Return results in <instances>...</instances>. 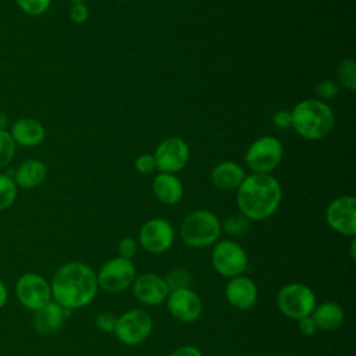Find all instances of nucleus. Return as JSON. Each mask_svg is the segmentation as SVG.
I'll list each match as a JSON object with an SVG mask.
<instances>
[{
  "label": "nucleus",
  "instance_id": "obj_15",
  "mask_svg": "<svg viewBox=\"0 0 356 356\" xmlns=\"http://www.w3.org/2000/svg\"><path fill=\"white\" fill-rule=\"evenodd\" d=\"M134 296L146 306H157L167 300L170 288L164 280L153 273L138 275L132 282Z\"/></svg>",
  "mask_w": 356,
  "mask_h": 356
},
{
  "label": "nucleus",
  "instance_id": "obj_36",
  "mask_svg": "<svg viewBox=\"0 0 356 356\" xmlns=\"http://www.w3.org/2000/svg\"><path fill=\"white\" fill-rule=\"evenodd\" d=\"M170 356H203V353L193 345H184L172 350Z\"/></svg>",
  "mask_w": 356,
  "mask_h": 356
},
{
  "label": "nucleus",
  "instance_id": "obj_26",
  "mask_svg": "<svg viewBox=\"0 0 356 356\" xmlns=\"http://www.w3.org/2000/svg\"><path fill=\"white\" fill-rule=\"evenodd\" d=\"M15 154V143L6 129H0V168H4Z\"/></svg>",
  "mask_w": 356,
  "mask_h": 356
},
{
  "label": "nucleus",
  "instance_id": "obj_1",
  "mask_svg": "<svg viewBox=\"0 0 356 356\" xmlns=\"http://www.w3.org/2000/svg\"><path fill=\"white\" fill-rule=\"evenodd\" d=\"M51 299L67 310L88 306L96 296L99 285L93 268L81 261L61 266L50 282Z\"/></svg>",
  "mask_w": 356,
  "mask_h": 356
},
{
  "label": "nucleus",
  "instance_id": "obj_18",
  "mask_svg": "<svg viewBox=\"0 0 356 356\" xmlns=\"http://www.w3.org/2000/svg\"><path fill=\"white\" fill-rule=\"evenodd\" d=\"M10 135L15 145L32 147L43 142L46 136L44 127L35 118L24 117L17 120L10 129Z\"/></svg>",
  "mask_w": 356,
  "mask_h": 356
},
{
  "label": "nucleus",
  "instance_id": "obj_28",
  "mask_svg": "<svg viewBox=\"0 0 356 356\" xmlns=\"http://www.w3.org/2000/svg\"><path fill=\"white\" fill-rule=\"evenodd\" d=\"M18 7L28 15L36 17L43 14L49 7L51 0H15Z\"/></svg>",
  "mask_w": 356,
  "mask_h": 356
},
{
  "label": "nucleus",
  "instance_id": "obj_3",
  "mask_svg": "<svg viewBox=\"0 0 356 356\" xmlns=\"http://www.w3.org/2000/svg\"><path fill=\"white\" fill-rule=\"evenodd\" d=\"M335 125L334 111L318 99H305L291 111V127L307 140L327 138Z\"/></svg>",
  "mask_w": 356,
  "mask_h": 356
},
{
  "label": "nucleus",
  "instance_id": "obj_19",
  "mask_svg": "<svg viewBox=\"0 0 356 356\" xmlns=\"http://www.w3.org/2000/svg\"><path fill=\"white\" fill-rule=\"evenodd\" d=\"M152 191L156 199L167 206L177 204L184 196V185L175 174L159 172L152 182Z\"/></svg>",
  "mask_w": 356,
  "mask_h": 356
},
{
  "label": "nucleus",
  "instance_id": "obj_17",
  "mask_svg": "<svg viewBox=\"0 0 356 356\" xmlns=\"http://www.w3.org/2000/svg\"><path fill=\"white\" fill-rule=\"evenodd\" d=\"M68 312L71 310L64 309L56 302H49L33 314L32 323L35 331L40 335H51L57 332L63 327L67 316L70 314Z\"/></svg>",
  "mask_w": 356,
  "mask_h": 356
},
{
  "label": "nucleus",
  "instance_id": "obj_35",
  "mask_svg": "<svg viewBox=\"0 0 356 356\" xmlns=\"http://www.w3.org/2000/svg\"><path fill=\"white\" fill-rule=\"evenodd\" d=\"M298 327H299L300 332L305 334V335H313L317 331V327H316V324H314V321H313L310 314L299 318L298 320Z\"/></svg>",
  "mask_w": 356,
  "mask_h": 356
},
{
  "label": "nucleus",
  "instance_id": "obj_20",
  "mask_svg": "<svg viewBox=\"0 0 356 356\" xmlns=\"http://www.w3.org/2000/svg\"><path fill=\"white\" fill-rule=\"evenodd\" d=\"M245 170L235 161L227 160L218 163L210 174L211 184L221 191H234L245 179Z\"/></svg>",
  "mask_w": 356,
  "mask_h": 356
},
{
  "label": "nucleus",
  "instance_id": "obj_7",
  "mask_svg": "<svg viewBox=\"0 0 356 356\" xmlns=\"http://www.w3.org/2000/svg\"><path fill=\"white\" fill-rule=\"evenodd\" d=\"M211 264L217 274L225 278L242 275L249 266L245 249L232 239L216 242L211 252Z\"/></svg>",
  "mask_w": 356,
  "mask_h": 356
},
{
  "label": "nucleus",
  "instance_id": "obj_2",
  "mask_svg": "<svg viewBox=\"0 0 356 356\" xmlns=\"http://www.w3.org/2000/svg\"><path fill=\"white\" fill-rule=\"evenodd\" d=\"M282 189L271 174L246 175L236 189V203L241 214L250 221H263L280 207Z\"/></svg>",
  "mask_w": 356,
  "mask_h": 356
},
{
  "label": "nucleus",
  "instance_id": "obj_13",
  "mask_svg": "<svg viewBox=\"0 0 356 356\" xmlns=\"http://www.w3.org/2000/svg\"><path fill=\"white\" fill-rule=\"evenodd\" d=\"M174 242V228L165 218L147 220L139 229V245L152 254L167 252Z\"/></svg>",
  "mask_w": 356,
  "mask_h": 356
},
{
  "label": "nucleus",
  "instance_id": "obj_40",
  "mask_svg": "<svg viewBox=\"0 0 356 356\" xmlns=\"http://www.w3.org/2000/svg\"><path fill=\"white\" fill-rule=\"evenodd\" d=\"M115 1H128V0H115Z\"/></svg>",
  "mask_w": 356,
  "mask_h": 356
},
{
  "label": "nucleus",
  "instance_id": "obj_31",
  "mask_svg": "<svg viewBox=\"0 0 356 356\" xmlns=\"http://www.w3.org/2000/svg\"><path fill=\"white\" fill-rule=\"evenodd\" d=\"M135 168L140 174H150L156 170L154 156L150 153H142L135 159Z\"/></svg>",
  "mask_w": 356,
  "mask_h": 356
},
{
  "label": "nucleus",
  "instance_id": "obj_33",
  "mask_svg": "<svg viewBox=\"0 0 356 356\" xmlns=\"http://www.w3.org/2000/svg\"><path fill=\"white\" fill-rule=\"evenodd\" d=\"M70 18L75 24H83L89 18V8L85 3H72L70 8Z\"/></svg>",
  "mask_w": 356,
  "mask_h": 356
},
{
  "label": "nucleus",
  "instance_id": "obj_30",
  "mask_svg": "<svg viewBox=\"0 0 356 356\" xmlns=\"http://www.w3.org/2000/svg\"><path fill=\"white\" fill-rule=\"evenodd\" d=\"M117 250H118V256H120V257L132 260V257H134V256L136 254V252H138V242H136L134 238H131V236H125V238H122V239L118 242Z\"/></svg>",
  "mask_w": 356,
  "mask_h": 356
},
{
  "label": "nucleus",
  "instance_id": "obj_27",
  "mask_svg": "<svg viewBox=\"0 0 356 356\" xmlns=\"http://www.w3.org/2000/svg\"><path fill=\"white\" fill-rule=\"evenodd\" d=\"M165 282L170 291L179 289V288H189L191 286V274L182 268H174L165 275Z\"/></svg>",
  "mask_w": 356,
  "mask_h": 356
},
{
  "label": "nucleus",
  "instance_id": "obj_5",
  "mask_svg": "<svg viewBox=\"0 0 356 356\" xmlns=\"http://www.w3.org/2000/svg\"><path fill=\"white\" fill-rule=\"evenodd\" d=\"M282 143L273 135L257 138L245 153L246 165L256 174H270L282 161Z\"/></svg>",
  "mask_w": 356,
  "mask_h": 356
},
{
  "label": "nucleus",
  "instance_id": "obj_6",
  "mask_svg": "<svg viewBox=\"0 0 356 356\" xmlns=\"http://www.w3.org/2000/svg\"><path fill=\"white\" fill-rule=\"evenodd\" d=\"M277 306L284 316L299 320L312 314L316 307V295L310 286L300 282H291L278 291Z\"/></svg>",
  "mask_w": 356,
  "mask_h": 356
},
{
  "label": "nucleus",
  "instance_id": "obj_23",
  "mask_svg": "<svg viewBox=\"0 0 356 356\" xmlns=\"http://www.w3.org/2000/svg\"><path fill=\"white\" fill-rule=\"evenodd\" d=\"M337 78V83L339 85V88H343L349 92L356 90V64L352 57L341 61V64L338 65Z\"/></svg>",
  "mask_w": 356,
  "mask_h": 356
},
{
  "label": "nucleus",
  "instance_id": "obj_32",
  "mask_svg": "<svg viewBox=\"0 0 356 356\" xmlns=\"http://www.w3.org/2000/svg\"><path fill=\"white\" fill-rule=\"evenodd\" d=\"M115 323H117V317L113 313L104 312L96 316L95 318V324L96 327L103 331V332H114L115 328Z\"/></svg>",
  "mask_w": 356,
  "mask_h": 356
},
{
  "label": "nucleus",
  "instance_id": "obj_29",
  "mask_svg": "<svg viewBox=\"0 0 356 356\" xmlns=\"http://www.w3.org/2000/svg\"><path fill=\"white\" fill-rule=\"evenodd\" d=\"M339 93V85L332 79H324L317 83L316 86V95L318 100H328L335 97Z\"/></svg>",
  "mask_w": 356,
  "mask_h": 356
},
{
  "label": "nucleus",
  "instance_id": "obj_37",
  "mask_svg": "<svg viewBox=\"0 0 356 356\" xmlns=\"http://www.w3.org/2000/svg\"><path fill=\"white\" fill-rule=\"evenodd\" d=\"M7 298H8L7 288H6L4 282L0 280V309H1V307H4V305L7 303Z\"/></svg>",
  "mask_w": 356,
  "mask_h": 356
},
{
  "label": "nucleus",
  "instance_id": "obj_39",
  "mask_svg": "<svg viewBox=\"0 0 356 356\" xmlns=\"http://www.w3.org/2000/svg\"><path fill=\"white\" fill-rule=\"evenodd\" d=\"M71 3H85V1H88V0H70Z\"/></svg>",
  "mask_w": 356,
  "mask_h": 356
},
{
  "label": "nucleus",
  "instance_id": "obj_16",
  "mask_svg": "<svg viewBox=\"0 0 356 356\" xmlns=\"http://www.w3.org/2000/svg\"><path fill=\"white\" fill-rule=\"evenodd\" d=\"M225 299L238 310H249L256 305L257 286L246 275H236L228 280L225 284Z\"/></svg>",
  "mask_w": 356,
  "mask_h": 356
},
{
  "label": "nucleus",
  "instance_id": "obj_34",
  "mask_svg": "<svg viewBox=\"0 0 356 356\" xmlns=\"http://www.w3.org/2000/svg\"><path fill=\"white\" fill-rule=\"evenodd\" d=\"M273 122L277 128H281V129L289 128L291 127V111L281 110V111L275 113L273 117Z\"/></svg>",
  "mask_w": 356,
  "mask_h": 356
},
{
  "label": "nucleus",
  "instance_id": "obj_38",
  "mask_svg": "<svg viewBox=\"0 0 356 356\" xmlns=\"http://www.w3.org/2000/svg\"><path fill=\"white\" fill-rule=\"evenodd\" d=\"M7 125V115L4 113H0V129H4Z\"/></svg>",
  "mask_w": 356,
  "mask_h": 356
},
{
  "label": "nucleus",
  "instance_id": "obj_21",
  "mask_svg": "<svg viewBox=\"0 0 356 356\" xmlns=\"http://www.w3.org/2000/svg\"><path fill=\"white\" fill-rule=\"evenodd\" d=\"M310 316L317 330H323V331L337 330L343 323V318H345V313L341 305L331 300L316 305Z\"/></svg>",
  "mask_w": 356,
  "mask_h": 356
},
{
  "label": "nucleus",
  "instance_id": "obj_25",
  "mask_svg": "<svg viewBox=\"0 0 356 356\" xmlns=\"http://www.w3.org/2000/svg\"><path fill=\"white\" fill-rule=\"evenodd\" d=\"M17 199V185L10 175L0 174V211L8 209Z\"/></svg>",
  "mask_w": 356,
  "mask_h": 356
},
{
  "label": "nucleus",
  "instance_id": "obj_4",
  "mask_svg": "<svg viewBox=\"0 0 356 356\" xmlns=\"http://www.w3.org/2000/svg\"><path fill=\"white\" fill-rule=\"evenodd\" d=\"M179 234L188 246L207 248L218 241L221 221L209 210H195L184 218Z\"/></svg>",
  "mask_w": 356,
  "mask_h": 356
},
{
  "label": "nucleus",
  "instance_id": "obj_10",
  "mask_svg": "<svg viewBox=\"0 0 356 356\" xmlns=\"http://www.w3.org/2000/svg\"><path fill=\"white\" fill-rule=\"evenodd\" d=\"M15 295L24 307L36 312L51 302L50 282L36 273H25L15 282Z\"/></svg>",
  "mask_w": 356,
  "mask_h": 356
},
{
  "label": "nucleus",
  "instance_id": "obj_14",
  "mask_svg": "<svg viewBox=\"0 0 356 356\" xmlns=\"http://www.w3.org/2000/svg\"><path fill=\"white\" fill-rule=\"evenodd\" d=\"M165 302L170 314L179 323H195L203 312V305L199 295L191 288L170 291Z\"/></svg>",
  "mask_w": 356,
  "mask_h": 356
},
{
  "label": "nucleus",
  "instance_id": "obj_8",
  "mask_svg": "<svg viewBox=\"0 0 356 356\" xmlns=\"http://www.w3.org/2000/svg\"><path fill=\"white\" fill-rule=\"evenodd\" d=\"M152 330V316L143 309H131L117 317L114 334L121 343L134 346L143 342L150 335Z\"/></svg>",
  "mask_w": 356,
  "mask_h": 356
},
{
  "label": "nucleus",
  "instance_id": "obj_24",
  "mask_svg": "<svg viewBox=\"0 0 356 356\" xmlns=\"http://www.w3.org/2000/svg\"><path fill=\"white\" fill-rule=\"evenodd\" d=\"M250 228V220H248L243 214H231L221 224V231H224L229 236H242L246 235Z\"/></svg>",
  "mask_w": 356,
  "mask_h": 356
},
{
  "label": "nucleus",
  "instance_id": "obj_11",
  "mask_svg": "<svg viewBox=\"0 0 356 356\" xmlns=\"http://www.w3.org/2000/svg\"><path fill=\"white\" fill-rule=\"evenodd\" d=\"M156 170L160 172L175 174L186 167L191 157L188 143L178 136L165 138L159 143L154 153Z\"/></svg>",
  "mask_w": 356,
  "mask_h": 356
},
{
  "label": "nucleus",
  "instance_id": "obj_22",
  "mask_svg": "<svg viewBox=\"0 0 356 356\" xmlns=\"http://www.w3.org/2000/svg\"><path fill=\"white\" fill-rule=\"evenodd\" d=\"M47 175V167L36 159L25 160L19 164V167L15 171L14 182L17 186H21L24 189H32L39 186Z\"/></svg>",
  "mask_w": 356,
  "mask_h": 356
},
{
  "label": "nucleus",
  "instance_id": "obj_9",
  "mask_svg": "<svg viewBox=\"0 0 356 356\" xmlns=\"http://www.w3.org/2000/svg\"><path fill=\"white\" fill-rule=\"evenodd\" d=\"M96 278L100 289L108 293H118L132 285L136 278V270L132 260L117 256L100 267Z\"/></svg>",
  "mask_w": 356,
  "mask_h": 356
},
{
  "label": "nucleus",
  "instance_id": "obj_12",
  "mask_svg": "<svg viewBox=\"0 0 356 356\" xmlns=\"http://www.w3.org/2000/svg\"><path fill=\"white\" fill-rule=\"evenodd\" d=\"M325 220L335 232L355 238L356 235V199L352 195H342L330 202L325 210Z\"/></svg>",
  "mask_w": 356,
  "mask_h": 356
}]
</instances>
